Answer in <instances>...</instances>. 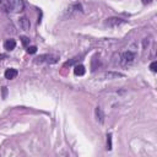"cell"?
Masks as SVG:
<instances>
[{"label":"cell","instance_id":"obj_1","mask_svg":"<svg viewBox=\"0 0 157 157\" xmlns=\"http://www.w3.org/2000/svg\"><path fill=\"white\" fill-rule=\"evenodd\" d=\"M134 60H135V54L130 50H126V52L121 53L120 56H119V64L121 66H129L134 63Z\"/></svg>","mask_w":157,"mask_h":157},{"label":"cell","instance_id":"obj_2","mask_svg":"<svg viewBox=\"0 0 157 157\" xmlns=\"http://www.w3.org/2000/svg\"><path fill=\"white\" fill-rule=\"evenodd\" d=\"M58 56L56 55H53V54H43V55H39L38 58H36V63H47V64H55L58 61Z\"/></svg>","mask_w":157,"mask_h":157},{"label":"cell","instance_id":"obj_3","mask_svg":"<svg viewBox=\"0 0 157 157\" xmlns=\"http://www.w3.org/2000/svg\"><path fill=\"white\" fill-rule=\"evenodd\" d=\"M10 9L12 13H18L25 10L23 0H10Z\"/></svg>","mask_w":157,"mask_h":157},{"label":"cell","instance_id":"obj_4","mask_svg":"<svg viewBox=\"0 0 157 157\" xmlns=\"http://www.w3.org/2000/svg\"><path fill=\"white\" fill-rule=\"evenodd\" d=\"M104 23H105V26H108V27H119V26L126 23V21L123 20V18H120V17H108V18L104 21Z\"/></svg>","mask_w":157,"mask_h":157},{"label":"cell","instance_id":"obj_5","mask_svg":"<svg viewBox=\"0 0 157 157\" xmlns=\"http://www.w3.org/2000/svg\"><path fill=\"white\" fill-rule=\"evenodd\" d=\"M83 9H82V5L78 4V2H75V4H71L67 9H66V12L67 15H74V13H78V12H82Z\"/></svg>","mask_w":157,"mask_h":157},{"label":"cell","instance_id":"obj_6","mask_svg":"<svg viewBox=\"0 0 157 157\" xmlns=\"http://www.w3.org/2000/svg\"><path fill=\"white\" fill-rule=\"evenodd\" d=\"M94 117H96V119H97L98 123H101V124L104 123L105 115H104V113H103V110H102L101 107H96V108H94Z\"/></svg>","mask_w":157,"mask_h":157},{"label":"cell","instance_id":"obj_7","mask_svg":"<svg viewBox=\"0 0 157 157\" xmlns=\"http://www.w3.org/2000/svg\"><path fill=\"white\" fill-rule=\"evenodd\" d=\"M18 23H20V27L23 29V31H29V28H31V22H29V20L27 18V17H20V20H18Z\"/></svg>","mask_w":157,"mask_h":157},{"label":"cell","instance_id":"obj_8","mask_svg":"<svg viewBox=\"0 0 157 157\" xmlns=\"http://www.w3.org/2000/svg\"><path fill=\"white\" fill-rule=\"evenodd\" d=\"M0 10L2 12L10 13L11 9H10V0H0Z\"/></svg>","mask_w":157,"mask_h":157},{"label":"cell","instance_id":"obj_9","mask_svg":"<svg viewBox=\"0 0 157 157\" xmlns=\"http://www.w3.org/2000/svg\"><path fill=\"white\" fill-rule=\"evenodd\" d=\"M85 72H86V69H85V66H83L82 64L75 65V67H74V74H75L76 76H82V75H85Z\"/></svg>","mask_w":157,"mask_h":157},{"label":"cell","instance_id":"obj_10","mask_svg":"<svg viewBox=\"0 0 157 157\" xmlns=\"http://www.w3.org/2000/svg\"><path fill=\"white\" fill-rule=\"evenodd\" d=\"M17 70L16 69H7L6 71H5V78H7V80H13L16 76H17Z\"/></svg>","mask_w":157,"mask_h":157},{"label":"cell","instance_id":"obj_11","mask_svg":"<svg viewBox=\"0 0 157 157\" xmlns=\"http://www.w3.org/2000/svg\"><path fill=\"white\" fill-rule=\"evenodd\" d=\"M15 47H16L15 39H7V40H5V43H4V48H5L6 50H13Z\"/></svg>","mask_w":157,"mask_h":157},{"label":"cell","instance_id":"obj_12","mask_svg":"<svg viewBox=\"0 0 157 157\" xmlns=\"http://www.w3.org/2000/svg\"><path fill=\"white\" fill-rule=\"evenodd\" d=\"M107 148L112 150V135L110 134L107 135Z\"/></svg>","mask_w":157,"mask_h":157},{"label":"cell","instance_id":"obj_13","mask_svg":"<svg viewBox=\"0 0 157 157\" xmlns=\"http://www.w3.org/2000/svg\"><path fill=\"white\" fill-rule=\"evenodd\" d=\"M36 52H37V47L36 45H31V47L27 48V53H29V54H34Z\"/></svg>","mask_w":157,"mask_h":157},{"label":"cell","instance_id":"obj_14","mask_svg":"<svg viewBox=\"0 0 157 157\" xmlns=\"http://www.w3.org/2000/svg\"><path fill=\"white\" fill-rule=\"evenodd\" d=\"M76 60H77V58H74V59H71V60L66 61V63L64 64V67H66V66H71L72 64H75V63H76Z\"/></svg>","mask_w":157,"mask_h":157},{"label":"cell","instance_id":"obj_15","mask_svg":"<svg viewBox=\"0 0 157 157\" xmlns=\"http://www.w3.org/2000/svg\"><path fill=\"white\" fill-rule=\"evenodd\" d=\"M150 69H151L152 72H156L157 71V63L156 61H152L151 65H150Z\"/></svg>","mask_w":157,"mask_h":157},{"label":"cell","instance_id":"obj_16","mask_svg":"<svg viewBox=\"0 0 157 157\" xmlns=\"http://www.w3.org/2000/svg\"><path fill=\"white\" fill-rule=\"evenodd\" d=\"M21 40H22L23 45H27L29 43V38H27V37H21Z\"/></svg>","mask_w":157,"mask_h":157},{"label":"cell","instance_id":"obj_17","mask_svg":"<svg viewBox=\"0 0 157 157\" xmlns=\"http://www.w3.org/2000/svg\"><path fill=\"white\" fill-rule=\"evenodd\" d=\"M2 97H6V87H2Z\"/></svg>","mask_w":157,"mask_h":157},{"label":"cell","instance_id":"obj_18","mask_svg":"<svg viewBox=\"0 0 157 157\" xmlns=\"http://www.w3.org/2000/svg\"><path fill=\"white\" fill-rule=\"evenodd\" d=\"M151 1H152V0H142V4H145V5H146V4H150Z\"/></svg>","mask_w":157,"mask_h":157}]
</instances>
